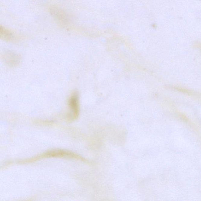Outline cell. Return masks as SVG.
Instances as JSON below:
<instances>
[{"instance_id":"cell-1","label":"cell","mask_w":201,"mask_h":201,"mask_svg":"<svg viewBox=\"0 0 201 201\" xmlns=\"http://www.w3.org/2000/svg\"><path fill=\"white\" fill-rule=\"evenodd\" d=\"M69 107L71 112L70 117L72 120L77 118L79 113V97L77 93L75 92L69 100Z\"/></svg>"},{"instance_id":"cell-4","label":"cell","mask_w":201,"mask_h":201,"mask_svg":"<svg viewBox=\"0 0 201 201\" xmlns=\"http://www.w3.org/2000/svg\"><path fill=\"white\" fill-rule=\"evenodd\" d=\"M1 36H3L4 38L10 39L11 37V34L9 31L5 29L2 26L1 27Z\"/></svg>"},{"instance_id":"cell-2","label":"cell","mask_w":201,"mask_h":201,"mask_svg":"<svg viewBox=\"0 0 201 201\" xmlns=\"http://www.w3.org/2000/svg\"><path fill=\"white\" fill-rule=\"evenodd\" d=\"M68 157V158H78L80 159L79 156L77 155L70 152L68 151H64L63 150H53V151H50L46 153L43 154L40 156L41 158L43 157ZM40 157H38L40 158Z\"/></svg>"},{"instance_id":"cell-3","label":"cell","mask_w":201,"mask_h":201,"mask_svg":"<svg viewBox=\"0 0 201 201\" xmlns=\"http://www.w3.org/2000/svg\"><path fill=\"white\" fill-rule=\"evenodd\" d=\"M52 10V13H53L54 15L57 17L58 19H61L63 21H67V15L62 10L58 8H53Z\"/></svg>"}]
</instances>
